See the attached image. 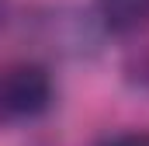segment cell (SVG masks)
<instances>
[{
    "label": "cell",
    "instance_id": "6da1fadb",
    "mask_svg": "<svg viewBox=\"0 0 149 146\" xmlns=\"http://www.w3.org/2000/svg\"><path fill=\"white\" fill-rule=\"evenodd\" d=\"M0 105L7 118H35L52 105V77L31 66V63H21V66H10V70L0 73Z\"/></svg>",
    "mask_w": 149,
    "mask_h": 146
},
{
    "label": "cell",
    "instance_id": "7a4b0ae2",
    "mask_svg": "<svg viewBox=\"0 0 149 146\" xmlns=\"http://www.w3.org/2000/svg\"><path fill=\"white\" fill-rule=\"evenodd\" d=\"M97 11H101L104 28L118 35L139 32L149 25V0H97Z\"/></svg>",
    "mask_w": 149,
    "mask_h": 146
},
{
    "label": "cell",
    "instance_id": "3957f363",
    "mask_svg": "<svg viewBox=\"0 0 149 146\" xmlns=\"http://www.w3.org/2000/svg\"><path fill=\"white\" fill-rule=\"evenodd\" d=\"M104 146H149V136H139V132H128V136H114L111 143Z\"/></svg>",
    "mask_w": 149,
    "mask_h": 146
},
{
    "label": "cell",
    "instance_id": "277c9868",
    "mask_svg": "<svg viewBox=\"0 0 149 146\" xmlns=\"http://www.w3.org/2000/svg\"><path fill=\"white\" fill-rule=\"evenodd\" d=\"M0 25H3V0H0Z\"/></svg>",
    "mask_w": 149,
    "mask_h": 146
},
{
    "label": "cell",
    "instance_id": "5b68a950",
    "mask_svg": "<svg viewBox=\"0 0 149 146\" xmlns=\"http://www.w3.org/2000/svg\"><path fill=\"white\" fill-rule=\"evenodd\" d=\"M3 118H7V115H3V105H0V122H3Z\"/></svg>",
    "mask_w": 149,
    "mask_h": 146
}]
</instances>
